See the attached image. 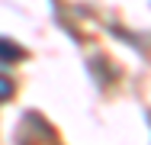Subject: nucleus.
<instances>
[{"label": "nucleus", "mask_w": 151, "mask_h": 145, "mask_svg": "<svg viewBox=\"0 0 151 145\" xmlns=\"http://www.w3.org/2000/svg\"><path fill=\"white\" fill-rule=\"evenodd\" d=\"M3 45H6V42H0V58H3V61H13V58H19V49H16V45H13V49H3Z\"/></svg>", "instance_id": "f257e3e1"}]
</instances>
